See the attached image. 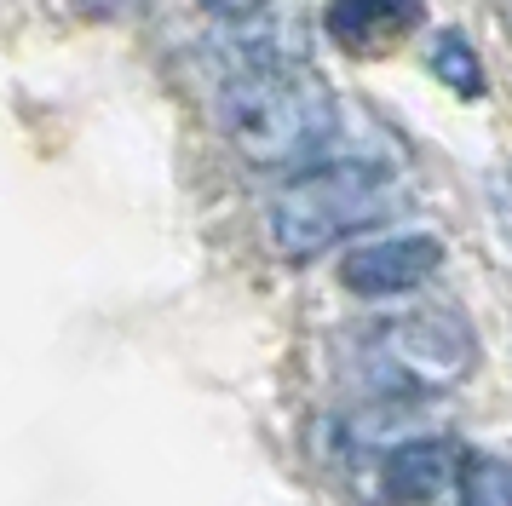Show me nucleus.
<instances>
[{"label":"nucleus","instance_id":"obj_1","mask_svg":"<svg viewBox=\"0 0 512 506\" xmlns=\"http://www.w3.org/2000/svg\"><path fill=\"white\" fill-rule=\"evenodd\" d=\"M213 121L248 167L300 173L311 161H323L328 138L340 127V104L305 64L242 69V75H219Z\"/></svg>","mask_w":512,"mask_h":506},{"label":"nucleus","instance_id":"obj_2","mask_svg":"<svg viewBox=\"0 0 512 506\" xmlns=\"http://www.w3.org/2000/svg\"><path fill=\"white\" fill-rule=\"evenodd\" d=\"M403 202L397 173L374 161H311L271 190L265 202V242L288 265H311L363 230H380Z\"/></svg>","mask_w":512,"mask_h":506},{"label":"nucleus","instance_id":"obj_3","mask_svg":"<svg viewBox=\"0 0 512 506\" xmlns=\"http://www.w3.org/2000/svg\"><path fill=\"white\" fill-rule=\"evenodd\" d=\"M374 357L392 368L403 391H449L478 374L484 345L461 311H403V317L380 322Z\"/></svg>","mask_w":512,"mask_h":506},{"label":"nucleus","instance_id":"obj_4","mask_svg":"<svg viewBox=\"0 0 512 506\" xmlns=\"http://www.w3.org/2000/svg\"><path fill=\"white\" fill-rule=\"evenodd\" d=\"M443 265V242L432 230H392V236H363L340 259V288L357 299H403L426 288Z\"/></svg>","mask_w":512,"mask_h":506},{"label":"nucleus","instance_id":"obj_5","mask_svg":"<svg viewBox=\"0 0 512 506\" xmlns=\"http://www.w3.org/2000/svg\"><path fill=\"white\" fill-rule=\"evenodd\" d=\"M461 443L443 432H426L403 443L392 455H380V501L386 506H432L455 495V472H461Z\"/></svg>","mask_w":512,"mask_h":506},{"label":"nucleus","instance_id":"obj_6","mask_svg":"<svg viewBox=\"0 0 512 506\" xmlns=\"http://www.w3.org/2000/svg\"><path fill=\"white\" fill-rule=\"evenodd\" d=\"M420 23V0H328L323 29L346 52H374Z\"/></svg>","mask_w":512,"mask_h":506},{"label":"nucleus","instance_id":"obj_7","mask_svg":"<svg viewBox=\"0 0 512 506\" xmlns=\"http://www.w3.org/2000/svg\"><path fill=\"white\" fill-rule=\"evenodd\" d=\"M449 506H512V455L495 449H466L455 472Z\"/></svg>","mask_w":512,"mask_h":506},{"label":"nucleus","instance_id":"obj_8","mask_svg":"<svg viewBox=\"0 0 512 506\" xmlns=\"http://www.w3.org/2000/svg\"><path fill=\"white\" fill-rule=\"evenodd\" d=\"M426 69H432L449 92H461V98H478V92H484V58H478V46L466 41L461 29H438V35H432Z\"/></svg>","mask_w":512,"mask_h":506},{"label":"nucleus","instance_id":"obj_9","mask_svg":"<svg viewBox=\"0 0 512 506\" xmlns=\"http://www.w3.org/2000/svg\"><path fill=\"white\" fill-rule=\"evenodd\" d=\"M208 18H219V23H242V18H259L271 0H196Z\"/></svg>","mask_w":512,"mask_h":506}]
</instances>
